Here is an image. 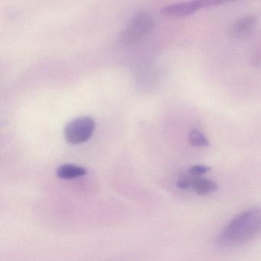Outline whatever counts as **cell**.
Masks as SVG:
<instances>
[{
  "label": "cell",
  "mask_w": 261,
  "mask_h": 261,
  "mask_svg": "<svg viewBox=\"0 0 261 261\" xmlns=\"http://www.w3.org/2000/svg\"><path fill=\"white\" fill-rule=\"evenodd\" d=\"M261 233V207L248 209L238 214L218 235L221 247H238Z\"/></svg>",
  "instance_id": "obj_1"
},
{
  "label": "cell",
  "mask_w": 261,
  "mask_h": 261,
  "mask_svg": "<svg viewBox=\"0 0 261 261\" xmlns=\"http://www.w3.org/2000/svg\"><path fill=\"white\" fill-rule=\"evenodd\" d=\"M155 21L146 13L140 12L133 16L122 32L120 42L127 46L137 45L153 30Z\"/></svg>",
  "instance_id": "obj_2"
},
{
  "label": "cell",
  "mask_w": 261,
  "mask_h": 261,
  "mask_svg": "<svg viewBox=\"0 0 261 261\" xmlns=\"http://www.w3.org/2000/svg\"><path fill=\"white\" fill-rule=\"evenodd\" d=\"M95 121L89 117H81L70 121L65 128V140L71 144H82L94 134Z\"/></svg>",
  "instance_id": "obj_3"
},
{
  "label": "cell",
  "mask_w": 261,
  "mask_h": 261,
  "mask_svg": "<svg viewBox=\"0 0 261 261\" xmlns=\"http://www.w3.org/2000/svg\"><path fill=\"white\" fill-rule=\"evenodd\" d=\"M223 2L215 0H197L189 2L176 3L170 4L162 9L161 13L163 16L172 18H181L190 16L198 10L207 7H215Z\"/></svg>",
  "instance_id": "obj_4"
},
{
  "label": "cell",
  "mask_w": 261,
  "mask_h": 261,
  "mask_svg": "<svg viewBox=\"0 0 261 261\" xmlns=\"http://www.w3.org/2000/svg\"><path fill=\"white\" fill-rule=\"evenodd\" d=\"M257 18L255 16H247L237 21L231 29L232 36L238 39L247 37L253 32Z\"/></svg>",
  "instance_id": "obj_5"
},
{
  "label": "cell",
  "mask_w": 261,
  "mask_h": 261,
  "mask_svg": "<svg viewBox=\"0 0 261 261\" xmlns=\"http://www.w3.org/2000/svg\"><path fill=\"white\" fill-rule=\"evenodd\" d=\"M87 169L74 164H63L56 170V175L61 179L71 180L85 176Z\"/></svg>",
  "instance_id": "obj_6"
},
{
  "label": "cell",
  "mask_w": 261,
  "mask_h": 261,
  "mask_svg": "<svg viewBox=\"0 0 261 261\" xmlns=\"http://www.w3.org/2000/svg\"><path fill=\"white\" fill-rule=\"evenodd\" d=\"M191 189H193L198 195L204 196L215 192L218 189V185L215 181L207 178L192 176Z\"/></svg>",
  "instance_id": "obj_7"
},
{
  "label": "cell",
  "mask_w": 261,
  "mask_h": 261,
  "mask_svg": "<svg viewBox=\"0 0 261 261\" xmlns=\"http://www.w3.org/2000/svg\"><path fill=\"white\" fill-rule=\"evenodd\" d=\"M189 142L191 146L195 147H207L209 146L208 139L198 129H193L189 133Z\"/></svg>",
  "instance_id": "obj_8"
},
{
  "label": "cell",
  "mask_w": 261,
  "mask_h": 261,
  "mask_svg": "<svg viewBox=\"0 0 261 261\" xmlns=\"http://www.w3.org/2000/svg\"><path fill=\"white\" fill-rule=\"evenodd\" d=\"M210 167L204 165H195L189 169V175L194 177H201L210 172Z\"/></svg>",
  "instance_id": "obj_9"
},
{
  "label": "cell",
  "mask_w": 261,
  "mask_h": 261,
  "mask_svg": "<svg viewBox=\"0 0 261 261\" xmlns=\"http://www.w3.org/2000/svg\"><path fill=\"white\" fill-rule=\"evenodd\" d=\"M192 176L191 175H182L177 181V186L181 189H189L192 188Z\"/></svg>",
  "instance_id": "obj_10"
}]
</instances>
